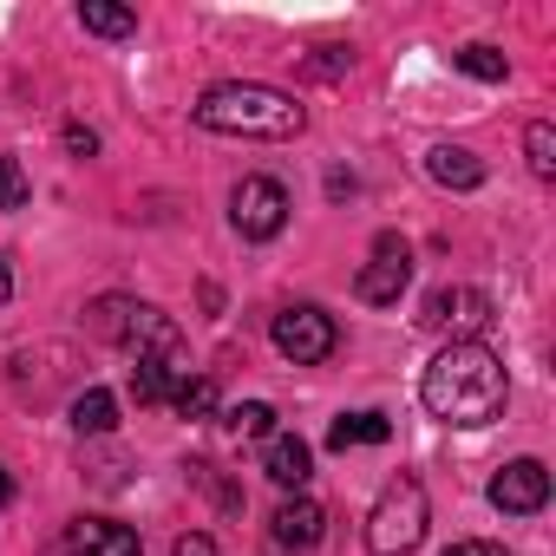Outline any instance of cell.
I'll use <instances>...</instances> for the list:
<instances>
[{
	"label": "cell",
	"mask_w": 556,
	"mask_h": 556,
	"mask_svg": "<svg viewBox=\"0 0 556 556\" xmlns=\"http://www.w3.org/2000/svg\"><path fill=\"white\" fill-rule=\"evenodd\" d=\"M406 282H413V255H406V242H400V236H380L374 262L354 275V295H361V302H374V308H387V302H400V295H406Z\"/></svg>",
	"instance_id": "52a82bcc"
},
{
	"label": "cell",
	"mask_w": 556,
	"mask_h": 556,
	"mask_svg": "<svg viewBox=\"0 0 556 556\" xmlns=\"http://www.w3.org/2000/svg\"><path fill=\"white\" fill-rule=\"evenodd\" d=\"M229 223H236L242 242H275L289 229V190L275 177H242L229 190Z\"/></svg>",
	"instance_id": "5b68a950"
},
{
	"label": "cell",
	"mask_w": 556,
	"mask_h": 556,
	"mask_svg": "<svg viewBox=\"0 0 556 556\" xmlns=\"http://www.w3.org/2000/svg\"><path fill=\"white\" fill-rule=\"evenodd\" d=\"M387 439H393L387 413H341V419L328 426V445H334V452H354V445H387Z\"/></svg>",
	"instance_id": "5bb4252c"
},
{
	"label": "cell",
	"mask_w": 556,
	"mask_h": 556,
	"mask_svg": "<svg viewBox=\"0 0 556 556\" xmlns=\"http://www.w3.org/2000/svg\"><path fill=\"white\" fill-rule=\"evenodd\" d=\"M73 426H79V432H92V439H99V432H112V426H118V400H112L105 387H86V393L73 400Z\"/></svg>",
	"instance_id": "2e32d148"
},
{
	"label": "cell",
	"mask_w": 556,
	"mask_h": 556,
	"mask_svg": "<svg viewBox=\"0 0 556 556\" xmlns=\"http://www.w3.org/2000/svg\"><path fill=\"white\" fill-rule=\"evenodd\" d=\"M523 151H530V170H536V177H556V131H549L543 118L523 131Z\"/></svg>",
	"instance_id": "ffe728a7"
},
{
	"label": "cell",
	"mask_w": 556,
	"mask_h": 556,
	"mask_svg": "<svg viewBox=\"0 0 556 556\" xmlns=\"http://www.w3.org/2000/svg\"><path fill=\"white\" fill-rule=\"evenodd\" d=\"M79 27H86V34H105V40H125V34H138V14H131V8H105V0H86V8H79Z\"/></svg>",
	"instance_id": "e0dca14e"
},
{
	"label": "cell",
	"mask_w": 556,
	"mask_h": 556,
	"mask_svg": "<svg viewBox=\"0 0 556 556\" xmlns=\"http://www.w3.org/2000/svg\"><path fill=\"white\" fill-rule=\"evenodd\" d=\"M8 295H14V262L0 255V302H8Z\"/></svg>",
	"instance_id": "484cf974"
},
{
	"label": "cell",
	"mask_w": 556,
	"mask_h": 556,
	"mask_svg": "<svg viewBox=\"0 0 556 556\" xmlns=\"http://www.w3.org/2000/svg\"><path fill=\"white\" fill-rule=\"evenodd\" d=\"M426 177L445 184V190H478V184H484V164H478L465 144H432V151H426Z\"/></svg>",
	"instance_id": "4fadbf2b"
},
{
	"label": "cell",
	"mask_w": 556,
	"mask_h": 556,
	"mask_svg": "<svg viewBox=\"0 0 556 556\" xmlns=\"http://www.w3.org/2000/svg\"><path fill=\"white\" fill-rule=\"evenodd\" d=\"M177 380H184V367H170V361H138V367H131L138 406H164V400L177 393Z\"/></svg>",
	"instance_id": "9a60e30c"
},
{
	"label": "cell",
	"mask_w": 556,
	"mask_h": 556,
	"mask_svg": "<svg viewBox=\"0 0 556 556\" xmlns=\"http://www.w3.org/2000/svg\"><path fill=\"white\" fill-rule=\"evenodd\" d=\"M484 315H491V308H484L478 289H439V295H426V315H419V321H426V328H458L465 341H478L471 328H484Z\"/></svg>",
	"instance_id": "30bf717a"
},
{
	"label": "cell",
	"mask_w": 556,
	"mask_h": 556,
	"mask_svg": "<svg viewBox=\"0 0 556 556\" xmlns=\"http://www.w3.org/2000/svg\"><path fill=\"white\" fill-rule=\"evenodd\" d=\"M66 151H73V157H92V151H99V138H92L86 125H66Z\"/></svg>",
	"instance_id": "d4e9b609"
},
{
	"label": "cell",
	"mask_w": 556,
	"mask_h": 556,
	"mask_svg": "<svg viewBox=\"0 0 556 556\" xmlns=\"http://www.w3.org/2000/svg\"><path fill=\"white\" fill-rule=\"evenodd\" d=\"M321 530H328V510L315 497H289L282 510H275V543L282 549H315Z\"/></svg>",
	"instance_id": "7c38bea8"
},
{
	"label": "cell",
	"mask_w": 556,
	"mask_h": 556,
	"mask_svg": "<svg viewBox=\"0 0 556 556\" xmlns=\"http://www.w3.org/2000/svg\"><path fill=\"white\" fill-rule=\"evenodd\" d=\"M27 197H34V184H27L21 157H0V210H21Z\"/></svg>",
	"instance_id": "7402d4cb"
},
{
	"label": "cell",
	"mask_w": 556,
	"mask_h": 556,
	"mask_svg": "<svg viewBox=\"0 0 556 556\" xmlns=\"http://www.w3.org/2000/svg\"><path fill=\"white\" fill-rule=\"evenodd\" d=\"M66 549H73V556H144L138 530H131V523H112V517H79V523L66 530Z\"/></svg>",
	"instance_id": "9c48e42d"
},
{
	"label": "cell",
	"mask_w": 556,
	"mask_h": 556,
	"mask_svg": "<svg viewBox=\"0 0 556 556\" xmlns=\"http://www.w3.org/2000/svg\"><path fill=\"white\" fill-rule=\"evenodd\" d=\"M262 471H268L275 484L302 491V484H308V471H315V452H308L295 432H275V439H262Z\"/></svg>",
	"instance_id": "8fae6325"
},
{
	"label": "cell",
	"mask_w": 556,
	"mask_h": 556,
	"mask_svg": "<svg viewBox=\"0 0 556 556\" xmlns=\"http://www.w3.org/2000/svg\"><path fill=\"white\" fill-rule=\"evenodd\" d=\"M275 354H282V361H295V367H321L328 354H334V315L328 308H315V302H295V308H282V315H275Z\"/></svg>",
	"instance_id": "8992f818"
},
{
	"label": "cell",
	"mask_w": 556,
	"mask_h": 556,
	"mask_svg": "<svg viewBox=\"0 0 556 556\" xmlns=\"http://www.w3.org/2000/svg\"><path fill=\"white\" fill-rule=\"evenodd\" d=\"M419 400H426V413L445 419V426H491V419L504 413V400H510V380H504V361H497L484 341H452V348L426 367Z\"/></svg>",
	"instance_id": "6da1fadb"
},
{
	"label": "cell",
	"mask_w": 556,
	"mask_h": 556,
	"mask_svg": "<svg viewBox=\"0 0 556 556\" xmlns=\"http://www.w3.org/2000/svg\"><path fill=\"white\" fill-rule=\"evenodd\" d=\"M491 504H497L504 517H530V510H543V504H549V471H543L536 458H510V465L491 478Z\"/></svg>",
	"instance_id": "ba28073f"
},
{
	"label": "cell",
	"mask_w": 556,
	"mask_h": 556,
	"mask_svg": "<svg viewBox=\"0 0 556 556\" xmlns=\"http://www.w3.org/2000/svg\"><path fill=\"white\" fill-rule=\"evenodd\" d=\"M452 60H458V73H471V79H491V86L504 79V53H497V47H465V53H452Z\"/></svg>",
	"instance_id": "44dd1931"
},
{
	"label": "cell",
	"mask_w": 556,
	"mask_h": 556,
	"mask_svg": "<svg viewBox=\"0 0 556 556\" xmlns=\"http://www.w3.org/2000/svg\"><path fill=\"white\" fill-rule=\"evenodd\" d=\"M92 334L131 348L138 361H170V367H184V334H177V321H170L164 308H151V302L105 295V302L92 308Z\"/></svg>",
	"instance_id": "3957f363"
},
{
	"label": "cell",
	"mask_w": 556,
	"mask_h": 556,
	"mask_svg": "<svg viewBox=\"0 0 556 556\" xmlns=\"http://www.w3.org/2000/svg\"><path fill=\"white\" fill-rule=\"evenodd\" d=\"M426 517H432V504H426V484L400 471V478L380 491L374 517H367V549H374V556H406V549H419V536H426Z\"/></svg>",
	"instance_id": "277c9868"
},
{
	"label": "cell",
	"mask_w": 556,
	"mask_h": 556,
	"mask_svg": "<svg viewBox=\"0 0 556 556\" xmlns=\"http://www.w3.org/2000/svg\"><path fill=\"white\" fill-rule=\"evenodd\" d=\"M223 419H229L236 439H275V406H268V400H242V406H229Z\"/></svg>",
	"instance_id": "ac0fdd59"
},
{
	"label": "cell",
	"mask_w": 556,
	"mask_h": 556,
	"mask_svg": "<svg viewBox=\"0 0 556 556\" xmlns=\"http://www.w3.org/2000/svg\"><path fill=\"white\" fill-rule=\"evenodd\" d=\"M170 406H177L184 419H210V413H216V380H203V374L190 380V374H184L177 393H170Z\"/></svg>",
	"instance_id": "d6986e66"
},
{
	"label": "cell",
	"mask_w": 556,
	"mask_h": 556,
	"mask_svg": "<svg viewBox=\"0 0 556 556\" xmlns=\"http://www.w3.org/2000/svg\"><path fill=\"white\" fill-rule=\"evenodd\" d=\"M14 497V478H8V465H0V504H8Z\"/></svg>",
	"instance_id": "4316f807"
},
{
	"label": "cell",
	"mask_w": 556,
	"mask_h": 556,
	"mask_svg": "<svg viewBox=\"0 0 556 556\" xmlns=\"http://www.w3.org/2000/svg\"><path fill=\"white\" fill-rule=\"evenodd\" d=\"M197 125L203 131H223V138H295L308 125V112L289 92H275V86L229 79V86H210L197 99Z\"/></svg>",
	"instance_id": "7a4b0ae2"
},
{
	"label": "cell",
	"mask_w": 556,
	"mask_h": 556,
	"mask_svg": "<svg viewBox=\"0 0 556 556\" xmlns=\"http://www.w3.org/2000/svg\"><path fill=\"white\" fill-rule=\"evenodd\" d=\"M170 556H216V543H210L203 530H190V536H177V543H170Z\"/></svg>",
	"instance_id": "cb8c5ba5"
},
{
	"label": "cell",
	"mask_w": 556,
	"mask_h": 556,
	"mask_svg": "<svg viewBox=\"0 0 556 556\" xmlns=\"http://www.w3.org/2000/svg\"><path fill=\"white\" fill-rule=\"evenodd\" d=\"M445 556H510L504 543H484V536H465V543H452Z\"/></svg>",
	"instance_id": "603a6c76"
}]
</instances>
